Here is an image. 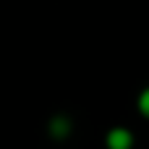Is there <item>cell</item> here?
Returning <instances> with one entry per match:
<instances>
[{"mask_svg":"<svg viewBox=\"0 0 149 149\" xmlns=\"http://www.w3.org/2000/svg\"><path fill=\"white\" fill-rule=\"evenodd\" d=\"M105 141H107V147L110 149H131L134 147V134L128 131V128H110L107 131V136H105Z\"/></svg>","mask_w":149,"mask_h":149,"instance_id":"6da1fadb","label":"cell"},{"mask_svg":"<svg viewBox=\"0 0 149 149\" xmlns=\"http://www.w3.org/2000/svg\"><path fill=\"white\" fill-rule=\"evenodd\" d=\"M47 131H50L52 139H65V136L71 134V120H68L65 115H55V118L47 123Z\"/></svg>","mask_w":149,"mask_h":149,"instance_id":"7a4b0ae2","label":"cell"},{"mask_svg":"<svg viewBox=\"0 0 149 149\" xmlns=\"http://www.w3.org/2000/svg\"><path fill=\"white\" fill-rule=\"evenodd\" d=\"M136 107H139V113L144 115V118H149V86L139 94V100H136Z\"/></svg>","mask_w":149,"mask_h":149,"instance_id":"3957f363","label":"cell"}]
</instances>
